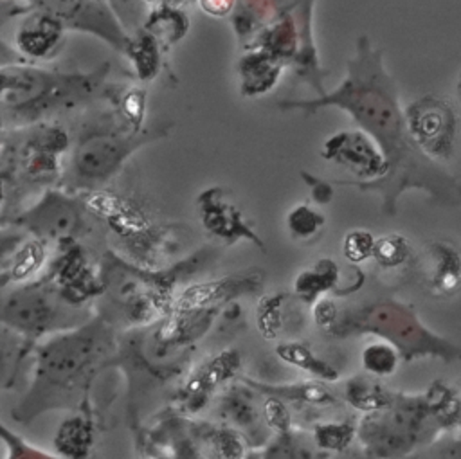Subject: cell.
<instances>
[{"label": "cell", "instance_id": "obj_1", "mask_svg": "<svg viewBox=\"0 0 461 459\" xmlns=\"http://www.w3.org/2000/svg\"><path fill=\"white\" fill-rule=\"evenodd\" d=\"M277 108L301 112L304 117L322 108L346 112L357 128L380 146L389 162V173L382 180L353 184L362 191L378 193L385 214L396 212L398 198L407 191L427 193L439 205H461L459 178L443 164L425 157L414 144L396 81L384 63V50L367 34L357 38L355 52L346 61V74L331 92L310 99H283Z\"/></svg>", "mask_w": 461, "mask_h": 459}, {"label": "cell", "instance_id": "obj_2", "mask_svg": "<svg viewBox=\"0 0 461 459\" xmlns=\"http://www.w3.org/2000/svg\"><path fill=\"white\" fill-rule=\"evenodd\" d=\"M117 346L113 326L101 315L38 346L31 387L13 418L29 423L52 409H86L92 383L115 360Z\"/></svg>", "mask_w": 461, "mask_h": 459}, {"label": "cell", "instance_id": "obj_3", "mask_svg": "<svg viewBox=\"0 0 461 459\" xmlns=\"http://www.w3.org/2000/svg\"><path fill=\"white\" fill-rule=\"evenodd\" d=\"M452 432L461 434V392L432 382L421 392H398L358 421L357 437L371 459H407Z\"/></svg>", "mask_w": 461, "mask_h": 459}, {"label": "cell", "instance_id": "obj_4", "mask_svg": "<svg viewBox=\"0 0 461 459\" xmlns=\"http://www.w3.org/2000/svg\"><path fill=\"white\" fill-rule=\"evenodd\" d=\"M212 256L211 248H200L189 257L164 268H146L135 261L106 250L101 259L104 292L99 297V315L112 326L130 329L144 328L166 315L175 302L178 281L196 272Z\"/></svg>", "mask_w": 461, "mask_h": 459}, {"label": "cell", "instance_id": "obj_5", "mask_svg": "<svg viewBox=\"0 0 461 459\" xmlns=\"http://www.w3.org/2000/svg\"><path fill=\"white\" fill-rule=\"evenodd\" d=\"M110 63L90 72H63L31 63H4L0 68L2 126L23 128L50 121L104 94Z\"/></svg>", "mask_w": 461, "mask_h": 459}, {"label": "cell", "instance_id": "obj_6", "mask_svg": "<svg viewBox=\"0 0 461 459\" xmlns=\"http://www.w3.org/2000/svg\"><path fill=\"white\" fill-rule=\"evenodd\" d=\"M330 333L335 337L373 335L393 344L407 364L423 358L445 364L461 362L459 344L425 326L412 306L389 297L340 311Z\"/></svg>", "mask_w": 461, "mask_h": 459}, {"label": "cell", "instance_id": "obj_7", "mask_svg": "<svg viewBox=\"0 0 461 459\" xmlns=\"http://www.w3.org/2000/svg\"><path fill=\"white\" fill-rule=\"evenodd\" d=\"M220 308H171L158 320L131 329L126 342L121 344L122 358L131 360L140 371L151 376L167 378L182 369L196 347V342L207 335Z\"/></svg>", "mask_w": 461, "mask_h": 459}, {"label": "cell", "instance_id": "obj_8", "mask_svg": "<svg viewBox=\"0 0 461 459\" xmlns=\"http://www.w3.org/2000/svg\"><path fill=\"white\" fill-rule=\"evenodd\" d=\"M171 128L173 122L146 126L142 131H133L121 122L85 128L72 149L68 185L81 191L103 187L119 175L137 149L167 137Z\"/></svg>", "mask_w": 461, "mask_h": 459}, {"label": "cell", "instance_id": "obj_9", "mask_svg": "<svg viewBox=\"0 0 461 459\" xmlns=\"http://www.w3.org/2000/svg\"><path fill=\"white\" fill-rule=\"evenodd\" d=\"M81 200L121 239L131 261L146 268L169 266L167 257L178 248L171 227L153 221L139 203L104 187L83 191Z\"/></svg>", "mask_w": 461, "mask_h": 459}, {"label": "cell", "instance_id": "obj_10", "mask_svg": "<svg viewBox=\"0 0 461 459\" xmlns=\"http://www.w3.org/2000/svg\"><path fill=\"white\" fill-rule=\"evenodd\" d=\"M70 148L68 131L54 122L43 121L23 128L4 130L2 175L23 185H50L61 176L63 155Z\"/></svg>", "mask_w": 461, "mask_h": 459}, {"label": "cell", "instance_id": "obj_11", "mask_svg": "<svg viewBox=\"0 0 461 459\" xmlns=\"http://www.w3.org/2000/svg\"><path fill=\"white\" fill-rule=\"evenodd\" d=\"M83 308L67 302L45 275L14 288L2 302L4 328L23 337V355L47 333H61L81 326Z\"/></svg>", "mask_w": 461, "mask_h": 459}, {"label": "cell", "instance_id": "obj_12", "mask_svg": "<svg viewBox=\"0 0 461 459\" xmlns=\"http://www.w3.org/2000/svg\"><path fill=\"white\" fill-rule=\"evenodd\" d=\"M409 133L418 149L438 164H447L456 155L459 137V110L438 94H425L405 106Z\"/></svg>", "mask_w": 461, "mask_h": 459}, {"label": "cell", "instance_id": "obj_13", "mask_svg": "<svg viewBox=\"0 0 461 459\" xmlns=\"http://www.w3.org/2000/svg\"><path fill=\"white\" fill-rule=\"evenodd\" d=\"M86 207L79 198L70 196L65 191L47 189L43 196L27 211L20 212L11 220H4V225L11 223L13 227H20L31 236L41 238L49 243L63 241V239H77L83 234L86 221Z\"/></svg>", "mask_w": 461, "mask_h": 459}, {"label": "cell", "instance_id": "obj_14", "mask_svg": "<svg viewBox=\"0 0 461 459\" xmlns=\"http://www.w3.org/2000/svg\"><path fill=\"white\" fill-rule=\"evenodd\" d=\"M326 162L337 164L349 171L353 178L333 180L337 185L371 184L382 180L389 173V162L380 146L360 128L339 130L331 133L321 148Z\"/></svg>", "mask_w": 461, "mask_h": 459}, {"label": "cell", "instance_id": "obj_15", "mask_svg": "<svg viewBox=\"0 0 461 459\" xmlns=\"http://www.w3.org/2000/svg\"><path fill=\"white\" fill-rule=\"evenodd\" d=\"M196 212L203 230L223 245L249 241L265 250L263 238L256 232L252 221L225 185H209L196 194Z\"/></svg>", "mask_w": 461, "mask_h": 459}, {"label": "cell", "instance_id": "obj_16", "mask_svg": "<svg viewBox=\"0 0 461 459\" xmlns=\"http://www.w3.org/2000/svg\"><path fill=\"white\" fill-rule=\"evenodd\" d=\"M29 7L58 16L67 29L90 32L106 41L119 54L124 52L130 36L106 0H27Z\"/></svg>", "mask_w": 461, "mask_h": 459}, {"label": "cell", "instance_id": "obj_17", "mask_svg": "<svg viewBox=\"0 0 461 459\" xmlns=\"http://www.w3.org/2000/svg\"><path fill=\"white\" fill-rule=\"evenodd\" d=\"M47 277L61 297L77 308H83L88 301L101 297L104 292L101 265L95 266L77 239L72 238L58 243V256Z\"/></svg>", "mask_w": 461, "mask_h": 459}, {"label": "cell", "instance_id": "obj_18", "mask_svg": "<svg viewBox=\"0 0 461 459\" xmlns=\"http://www.w3.org/2000/svg\"><path fill=\"white\" fill-rule=\"evenodd\" d=\"M240 369L241 355L236 349H221L205 358L173 392V409L187 418H194L211 403L220 387H225L238 376Z\"/></svg>", "mask_w": 461, "mask_h": 459}, {"label": "cell", "instance_id": "obj_19", "mask_svg": "<svg viewBox=\"0 0 461 459\" xmlns=\"http://www.w3.org/2000/svg\"><path fill=\"white\" fill-rule=\"evenodd\" d=\"M142 459H209L196 439L191 419L173 409L140 434Z\"/></svg>", "mask_w": 461, "mask_h": 459}, {"label": "cell", "instance_id": "obj_20", "mask_svg": "<svg viewBox=\"0 0 461 459\" xmlns=\"http://www.w3.org/2000/svg\"><path fill=\"white\" fill-rule=\"evenodd\" d=\"M263 272L258 268L227 274L216 279L198 281L182 288L173 302V308H220L241 295L254 293L263 284Z\"/></svg>", "mask_w": 461, "mask_h": 459}, {"label": "cell", "instance_id": "obj_21", "mask_svg": "<svg viewBox=\"0 0 461 459\" xmlns=\"http://www.w3.org/2000/svg\"><path fill=\"white\" fill-rule=\"evenodd\" d=\"M256 394L258 391L241 380V383L227 387L218 403L220 419L240 430L254 450L265 448L272 439L270 428L263 419V403L256 401Z\"/></svg>", "mask_w": 461, "mask_h": 459}, {"label": "cell", "instance_id": "obj_22", "mask_svg": "<svg viewBox=\"0 0 461 459\" xmlns=\"http://www.w3.org/2000/svg\"><path fill=\"white\" fill-rule=\"evenodd\" d=\"M416 265L432 295L450 297L461 290V245L452 239L427 241Z\"/></svg>", "mask_w": 461, "mask_h": 459}, {"label": "cell", "instance_id": "obj_23", "mask_svg": "<svg viewBox=\"0 0 461 459\" xmlns=\"http://www.w3.org/2000/svg\"><path fill=\"white\" fill-rule=\"evenodd\" d=\"M65 32L67 25L58 16L34 9L16 27L13 43L29 59L50 61L61 52Z\"/></svg>", "mask_w": 461, "mask_h": 459}, {"label": "cell", "instance_id": "obj_24", "mask_svg": "<svg viewBox=\"0 0 461 459\" xmlns=\"http://www.w3.org/2000/svg\"><path fill=\"white\" fill-rule=\"evenodd\" d=\"M303 2L306 0H238L230 23L241 49H249L263 27L286 13H294Z\"/></svg>", "mask_w": 461, "mask_h": 459}, {"label": "cell", "instance_id": "obj_25", "mask_svg": "<svg viewBox=\"0 0 461 459\" xmlns=\"http://www.w3.org/2000/svg\"><path fill=\"white\" fill-rule=\"evenodd\" d=\"M288 68L283 61L261 49H247L236 63L240 94L247 99L267 95L279 83L283 70Z\"/></svg>", "mask_w": 461, "mask_h": 459}, {"label": "cell", "instance_id": "obj_26", "mask_svg": "<svg viewBox=\"0 0 461 459\" xmlns=\"http://www.w3.org/2000/svg\"><path fill=\"white\" fill-rule=\"evenodd\" d=\"M191 428L209 459H261L247 437L229 423L191 419Z\"/></svg>", "mask_w": 461, "mask_h": 459}, {"label": "cell", "instance_id": "obj_27", "mask_svg": "<svg viewBox=\"0 0 461 459\" xmlns=\"http://www.w3.org/2000/svg\"><path fill=\"white\" fill-rule=\"evenodd\" d=\"M49 241L27 236L20 238L18 243L11 248V252H4L2 259V286L25 284L31 281L49 259Z\"/></svg>", "mask_w": 461, "mask_h": 459}, {"label": "cell", "instance_id": "obj_28", "mask_svg": "<svg viewBox=\"0 0 461 459\" xmlns=\"http://www.w3.org/2000/svg\"><path fill=\"white\" fill-rule=\"evenodd\" d=\"M342 281V268L340 265L331 257H319L306 268L299 270L294 279V295L306 302L315 304L319 299L326 297V293L333 292L339 295H344V290L340 288Z\"/></svg>", "mask_w": 461, "mask_h": 459}, {"label": "cell", "instance_id": "obj_29", "mask_svg": "<svg viewBox=\"0 0 461 459\" xmlns=\"http://www.w3.org/2000/svg\"><path fill=\"white\" fill-rule=\"evenodd\" d=\"M95 425L90 410L65 419L56 430L54 450L65 459H92Z\"/></svg>", "mask_w": 461, "mask_h": 459}, {"label": "cell", "instance_id": "obj_30", "mask_svg": "<svg viewBox=\"0 0 461 459\" xmlns=\"http://www.w3.org/2000/svg\"><path fill=\"white\" fill-rule=\"evenodd\" d=\"M245 383L254 387L259 394H274L283 398L285 401L303 403L310 407H328L335 405V394L326 387V382L321 380H308V382H295V383H265L252 378L241 376Z\"/></svg>", "mask_w": 461, "mask_h": 459}, {"label": "cell", "instance_id": "obj_31", "mask_svg": "<svg viewBox=\"0 0 461 459\" xmlns=\"http://www.w3.org/2000/svg\"><path fill=\"white\" fill-rule=\"evenodd\" d=\"M191 27V18L184 7L178 5H153L142 22V29L148 31L162 49H171L180 43Z\"/></svg>", "mask_w": 461, "mask_h": 459}, {"label": "cell", "instance_id": "obj_32", "mask_svg": "<svg viewBox=\"0 0 461 459\" xmlns=\"http://www.w3.org/2000/svg\"><path fill=\"white\" fill-rule=\"evenodd\" d=\"M160 43L142 27L137 29L122 52V56L130 61L131 70L135 77L140 83L153 81L162 67V56H160Z\"/></svg>", "mask_w": 461, "mask_h": 459}, {"label": "cell", "instance_id": "obj_33", "mask_svg": "<svg viewBox=\"0 0 461 459\" xmlns=\"http://www.w3.org/2000/svg\"><path fill=\"white\" fill-rule=\"evenodd\" d=\"M394 394L396 391L387 389L378 378L367 373L351 376L344 387L346 403L362 414H371L387 407Z\"/></svg>", "mask_w": 461, "mask_h": 459}, {"label": "cell", "instance_id": "obj_34", "mask_svg": "<svg viewBox=\"0 0 461 459\" xmlns=\"http://www.w3.org/2000/svg\"><path fill=\"white\" fill-rule=\"evenodd\" d=\"M274 353L281 362L308 373L315 380L337 382L340 378L339 371L328 360L317 356L313 349L301 340H283L276 346Z\"/></svg>", "mask_w": 461, "mask_h": 459}, {"label": "cell", "instance_id": "obj_35", "mask_svg": "<svg viewBox=\"0 0 461 459\" xmlns=\"http://www.w3.org/2000/svg\"><path fill=\"white\" fill-rule=\"evenodd\" d=\"M104 95L113 104V112L121 124L133 131H142L148 112V88L140 85H128L121 88H104Z\"/></svg>", "mask_w": 461, "mask_h": 459}, {"label": "cell", "instance_id": "obj_36", "mask_svg": "<svg viewBox=\"0 0 461 459\" xmlns=\"http://www.w3.org/2000/svg\"><path fill=\"white\" fill-rule=\"evenodd\" d=\"M286 232L294 241H299L303 245L315 243L326 227V216L324 212L308 202L295 203L285 218Z\"/></svg>", "mask_w": 461, "mask_h": 459}, {"label": "cell", "instance_id": "obj_37", "mask_svg": "<svg viewBox=\"0 0 461 459\" xmlns=\"http://www.w3.org/2000/svg\"><path fill=\"white\" fill-rule=\"evenodd\" d=\"M400 362H402L400 351L393 344L380 338L366 344L360 351V364L364 373L375 378H385L394 374Z\"/></svg>", "mask_w": 461, "mask_h": 459}, {"label": "cell", "instance_id": "obj_38", "mask_svg": "<svg viewBox=\"0 0 461 459\" xmlns=\"http://www.w3.org/2000/svg\"><path fill=\"white\" fill-rule=\"evenodd\" d=\"M290 295L286 292L265 293L256 306V326L265 340H274L285 324V308Z\"/></svg>", "mask_w": 461, "mask_h": 459}, {"label": "cell", "instance_id": "obj_39", "mask_svg": "<svg viewBox=\"0 0 461 459\" xmlns=\"http://www.w3.org/2000/svg\"><path fill=\"white\" fill-rule=\"evenodd\" d=\"M358 425L353 421H321L313 425V445L324 454L344 452L357 437Z\"/></svg>", "mask_w": 461, "mask_h": 459}, {"label": "cell", "instance_id": "obj_40", "mask_svg": "<svg viewBox=\"0 0 461 459\" xmlns=\"http://www.w3.org/2000/svg\"><path fill=\"white\" fill-rule=\"evenodd\" d=\"M414 257L411 241L398 232H389L376 238L373 259L384 270H394L407 265Z\"/></svg>", "mask_w": 461, "mask_h": 459}, {"label": "cell", "instance_id": "obj_41", "mask_svg": "<svg viewBox=\"0 0 461 459\" xmlns=\"http://www.w3.org/2000/svg\"><path fill=\"white\" fill-rule=\"evenodd\" d=\"M328 454L306 445L295 430L274 436L261 450V459H324Z\"/></svg>", "mask_w": 461, "mask_h": 459}, {"label": "cell", "instance_id": "obj_42", "mask_svg": "<svg viewBox=\"0 0 461 459\" xmlns=\"http://www.w3.org/2000/svg\"><path fill=\"white\" fill-rule=\"evenodd\" d=\"M0 437L5 446V459H65L59 454H50L29 443L22 436L9 430L5 425L0 427Z\"/></svg>", "mask_w": 461, "mask_h": 459}, {"label": "cell", "instance_id": "obj_43", "mask_svg": "<svg viewBox=\"0 0 461 459\" xmlns=\"http://www.w3.org/2000/svg\"><path fill=\"white\" fill-rule=\"evenodd\" d=\"M376 238L366 229H353L342 238V256L349 265L373 259Z\"/></svg>", "mask_w": 461, "mask_h": 459}, {"label": "cell", "instance_id": "obj_44", "mask_svg": "<svg viewBox=\"0 0 461 459\" xmlns=\"http://www.w3.org/2000/svg\"><path fill=\"white\" fill-rule=\"evenodd\" d=\"M261 410H263V419L274 436L288 434L294 430L292 428V412L283 398L274 396V394H265Z\"/></svg>", "mask_w": 461, "mask_h": 459}, {"label": "cell", "instance_id": "obj_45", "mask_svg": "<svg viewBox=\"0 0 461 459\" xmlns=\"http://www.w3.org/2000/svg\"><path fill=\"white\" fill-rule=\"evenodd\" d=\"M301 180L308 185V191H310V198H312V203L313 205H326L333 200V182L331 180H324L317 175H312L310 171H301Z\"/></svg>", "mask_w": 461, "mask_h": 459}, {"label": "cell", "instance_id": "obj_46", "mask_svg": "<svg viewBox=\"0 0 461 459\" xmlns=\"http://www.w3.org/2000/svg\"><path fill=\"white\" fill-rule=\"evenodd\" d=\"M312 317H313V322L321 329L330 333L340 317V308L337 306V302L333 299L322 297L315 304H312Z\"/></svg>", "mask_w": 461, "mask_h": 459}, {"label": "cell", "instance_id": "obj_47", "mask_svg": "<svg viewBox=\"0 0 461 459\" xmlns=\"http://www.w3.org/2000/svg\"><path fill=\"white\" fill-rule=\"evenodd\" d=\"M196 4L212 18H230L236 11L238 0H196Z\"/></svg>", "mask_w": 461, "mask_h": 459}, {"label": "cell", "instance_id": "obj_48", "mask_svg": "<svg viewBox=\"0 0 461 459\" xmlns=\"http://www.w3.org/2000/svg\"><path fill=\"white\" fill-rule=\"evenodd\" d=\"M139 2H146V4H153V5H162V4H167V5H185L189 4L191 0H139Z\"/></svg>", "mask_w": 461, "mask_h": 459}, {"label": "cell", "instance_id": "obj_49", "mask_svg": "<svg viewBox=\"0 0 461 459\" xmlns=\"http://www.w3.org/2000/svg\"><path fill=\"white\" fill-rule=\"evenodd\" d=\"M456 97H457L459 106H461V72H459L457 77H456Z\"/></svg>", "mask_w": 461, "mask_h": 459}, {"label": "cell", "instance_id": "obj_50", "mask_svg": "<svg viewBox=\"0 0 461 459\" xmlns=\"http://www.w3.org/2000/svg\"><path fill=\"white\" fill-rule=\"evenodd\" d=\"M4 2H7V0H4Z\"/></svg>", "mask_w": 461, "mask_h": 459}, {"label": "cell", "instance_id": "obj_51", "mask_svg": "<svg viewBox=\"0 0 461 459\" xmlns=\"http://www.w3.org/2000/svg\"><path fill=\"white\" fill-rule=\"evenodd\" d=\"M459 436H461V434H459Z\"/></svg>", "mask_w": 461, "mask_h": 459}]
</instances>
